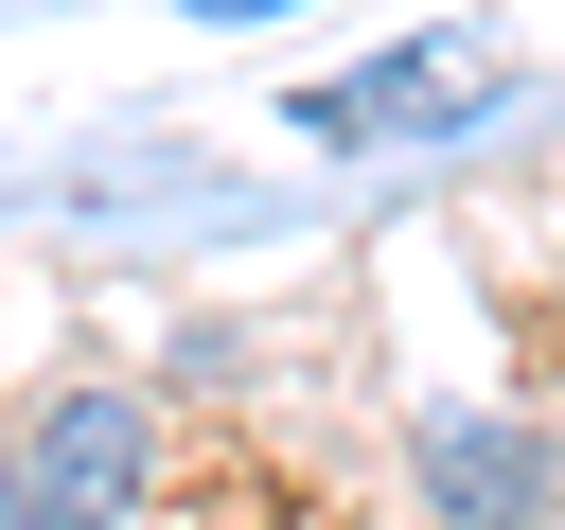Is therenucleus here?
<instances>
[{
  "label": "nucleus",
  "mask_w": 565,
  "mask_h": 530,
  "mask_svg": "<svg viewBox=\"0 0 565 530\" xmlns=\"http://www.w3.org/2000/svg\"><path fill=\"white\" fill-rule=\"evenodd\" d=\"M477 88H494L477 35H406V53H371L353 88H318L300 124H318V141H441V106H477Z\"/></svg>",
  "instance_id": "nucleus-1"
},
{
  "label": "nucleus",
  "mask_w": 565,
  "mask_h": 530,
  "mask_svg": "<svg viewBox=\"0 0 565 530\" xmlns=\"http://www.w3.org/2000/svg\"><path fill=\"white\" fill-rule=\"evenodd\" d=\"M124 477H141V424L88 389V406H53V442H35V495H18L0 530H106V512H124Z\"/></svg>",
  "instance_id": "nucleus-2"
},
{
  "label": "nucleus",
  "mask_w": 565,
  "mask_h": 530,
  "mask_svg": "<svg viewBox=\"0 0 565 530\" xmlns=\"http://www.w3.org/2000/svg\"><path fill=\"white\" fill-rule=\"evenodd\" d=\"M177 18H300V0H177Z\"/></svg>",
  "instance_id": "nucleus-3"
}]
</instances>
